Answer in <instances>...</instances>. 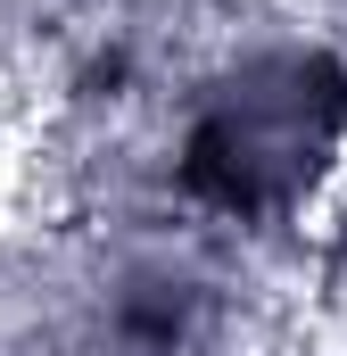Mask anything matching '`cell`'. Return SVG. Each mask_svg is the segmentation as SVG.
Returning a JSON list of instances; mask_svg holds the SVG:
<instances>
[{
    "label": "cell",
    "instance_id": "6da1fadb",
    "mask_svg": "<svg viewBox=\"0 0 347 356\" xmlns=\"http://www.w3.org/2000/svg\"><path fill=\"white\" fill-rule=\"evenodd\" d=\"M347 133V75L323 50H273L198 99L182 133V191L223 216L298 207Z\"/></svg>",
    "mask_w": 347,
    "mask_h": 356
}]
</instances>
